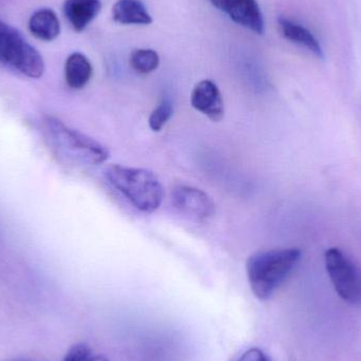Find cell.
Segmentation results:
<instances>
[{
    "mask_svg": "<svg viewBox=\"0 0 361 361\" xmlns=\"http://www.w3.org/2000/svg\"><path fill=\"white\" fill-rule=\"evenodd\" d=\"M86 361H109L107 358L104 357V356H90Z\"/></svg>",
    "mask_w": 361,
    "mask_h": 361,
    "instance_id": "cell-18",
    "label": "cell"
},
{
    "mask_svg": "<svg viewBox=\"0 0 361 361\" xmlns=\"http://www.w3.org/2000/svg\"><path fill=\"white\" fill-rule=\"evenodd\" d=\"M173 203L180 214L202 222L209 220L216 212L212 197L205 191L189 185L180 184L173 188Z\"/></svg>",
    "mask_w": 361,
    "mask_h": 361,
    "instance_id": "cell-6",
    "label": "cell"
},
{
    "mask_svg": "<svg viewBox=\"0 0 361 361\" xmlns=\"http://www.w3.org/2000/svg\"><path fill=\"white\" fill-rule=\"evenodd\" d=\"M0 63L30 78H40L46 71L42 54L18 30L0 19Z\"/></svg>",
    "mask_w": 361,
    "mask_h": 361,
    "instance_id": "cell-4",
    "label": "cell"
},
{
    "mask_svg": "<svg viewBox=\"0 0 361 361\" xmlns=\"http://www.w3.org/2000/svg\"><path fill=\"white\" fill-rule=\"evenodd\" d=\"M92 65L82 53H72L66 61V82L70 88L74 90L84 88L92 78Z\"/></svg>",
    "mask_w": 361,
    "mask_h": 361,
    "instance_id": "cell-12",
    "label": "cell"
},
{
    "mask_svg": "<svg viewBox=\"0 0 361 361\" xmlns=\"http://www.w3.org/2000/svg\"><path fill=\"white\" fill-rule=\"evenodd\" d=\"M279 25L284 37L288 38L290 42L305 47L318 59H324V49H322V44L307 27H302L290 19L284 18V17H280Z\"/></svg>",
    "mask_w": 361,
    "mask_h": 361,
    "instance_id": "cell-11",
    "label": "cell"
},
{
    "mask_svg": "<svg viewBox=\"0 0 361 361\" xmlns=\"http://www.w3.org/2000/svg\"><path fill=\"white\" fill-rule=\"evenodd\" d=\"M131 67L140 74H149L158 69L160 57L152 49H137L133 51L129 59Z\"/></svg>",
    "mask_w": 361,
    "mask_h": 361,
    "instance_id": "cell-14",
    "label": "cell"
},
{
    "mask_svg": "<svg viewBox=\"0 0 361 361\" xmlns=\"http://www.w3.org/2000/svg\"><path fill=\"white\" fill-rule=\"evenodd\" d=\"M114 21L122 25H149L152 16L140 0H118L112 8Z\"/></svg>",
    "mask_w": 361,
    "mask_h": 361,
    "instance_id": "cell-13",
    "label": "cell"
},
{
    "mask_svg": "<svg viewBox=\"0 0 361 361\" xmlns=\"http://www.w3.org/2000/svg\"><path fill=\"white\" fill-rule=\"evenodd\" d=\"M8 361H33V360H27V358H14V360H8Z\"/></svg>",
    "mask_w": 361,
    "mask_h": 361,
    "instance_id": "cell-19",
    "label": "cell"
},
{
    "mask_svg": "<svg viewBox=\"0 0 361 361\" xmlns=\"http://www.w3.org/2000/svg\"><path fill=\"white\" fill-rule=\"evenodd\" d=\"M47 139L55 152L70 162L99 165L109 158V150L92 137L70 128L59 118L47 116L44 121Z\"/></svg>",
    "mask_w": 361,
    "mask_h": 361,
    "instance_id": "cell-3",
    "label": "cell"
},
{
    "mask_svg": "<svg viewBox=\"0 0 361 361\" xmlns=\"http://www.w3.org/2000/svg\"><path fill=\"white\" fill-rule=\"evenodd\" d=\"M173 114V104L169 99H164L149 116V127L152 131H160L167 124Z\"/></svg>",
    "mask_w": 361,
    "mask_h": 361,
    "instance_id": "cell-15",
    "label": "cell"
},
{
    "mask_svg": "<svg viewBox=\"0 0 361 361\" xmlns=\"http://www.w3.org/2000/svg\"><path fill=\"white\" fill-rule=\"evenodd\" d=\"M29 30L36 38L52 42L61 33V23L56 13L51 8H39L29 19Z\"/></svg>",
    "mask_w": 361,
    "mask_h": 361,
    "instance_id": "cell-10",
    "label": "cell"
},
{
    "mask_svg": "<svg viewBox=\"0 0 361 361\" xmlns=\"http://www.w3.org/2000/svg\"><path fill=\"white\" fill-rule=\"evenodd\" d=\"M108 182L120 191L137 209L156 212L164 199V187L152 171L111 165L106 169Z\"/></svg>",
    "mask_w": 361,
    "mask_h": 361,
    "instance_id": "cell-2",
    "label": "cell"
},
{
    "mask_svg": "<svg viewBox=\"0 0 361 361\" xmlns=\"http://www.w3.org/2000/svg\"><path fill=\"white\" fill-rule=\"evenodd\" d=\"M102 10L99 0H66L63 13L76 32H82L94 20Z\"/></svg>",
    "mask_w": 361,
    "mask_h": 361,
    "instance_id": "cell-9",
    "label": "cell"
},
{
    "mask_svg": "<svg viewBox=\"0 0 361 361\" xmlns=\"http://www.w3.org/2000/svg\"><path fill=\"white\" fill-rule=\"evenodd\" d=\"M90 356V349L86 345L80 343L72 347L63 361H86Z\"/></svg>",
    "mask_w": 361,
    "mask_h": 361,
    "instance_id": "cell-16",
    "label": "cell"
},
{
    "mask_svg": "<svg viewBox=\"0 0 361 361\" xmlns=\"http://www.w3.org/2000/svg\"><path fill=\"white\" fill-rule=\"evenodd\" d=\"M326 271L337 294L351 305H361V271L341 250H326Z\"/></svg>",
    "mask_w": 361,
    "mask_h": 361,
    "instance_id": "cell-5",
    "label": "cell"
},
{
    "mask_svg": "<svg viewBox=\"0 0 361 361\" xmlns=\"http://www.w3.org/2000/svg\"><path fill=\"white\" fill-rule=\"evenodd\" d=\"M301 257L298 248L261 250L246 262L250 288L257 298L265 301L275 294Z\"/></svg>",
    "mask_w": 361,
    "mask_h": 361,
    "instance_id": "cell-1",
    "label": "cell"
},
{
    "mask_svg": "<svg viewBox=\"0 0 361 361\" xmlns=\"http://www.w3.org/2000/svg\"><path fill=\"white\" fill-rule=\"evenodd\" d=\"M231 20L256 34L264 32V20L257 0H209Z\"/></svg>",
    "mask_w": 361,
    "mask_h": 361,
    "instance_id": "cell-7",
    "label": "cell"
},
{
    "mask_svg": "<svg viewBox=\"0 0 361 361\" xmlns=\"http://www.w3.org/2000/svg\"><path fill=\"white\" fill-rule=\"evenodd\" d=\"M237 361H267V356L260 349L252 348L246 351Z\"/></svg>",
    "mask_w": 361,
    "mask_h": 361,
    "instance_id": "cell-17",
    "label": "cell"
},
{
    "mask_svg": "<svg viewBox=\"0 0 361 361\" xmlns=\"http://www.w3.org/2000/svg\"><path fill=\"white\" fill-rule=\"evenodd\" d=\"M191 106L212 122H220L224 116V102L218 86L209 80L197 82L191 92Z\"/></svg>",
    "mask_w": 361,
    "mask_h": 361,
    "instance_id": "cell-8",
    "label": "cell"
}]
</instances>
